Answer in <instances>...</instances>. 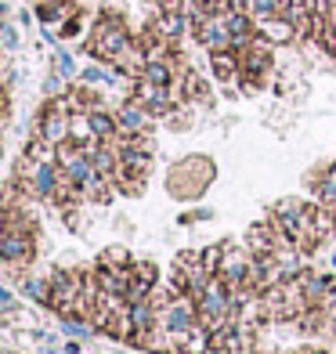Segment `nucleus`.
Segmentation results:
<instances>
[{
  "mask_svg": "<svg viewBox=\"0 0 336 354\" xmlns=\"http://www.w3.org/2000/svg\"><path fill=\"white\" fill-rule=\"evenodd\" d=\"M0 304H4V308L11 311V293H8V289H4V286H0Z\"/></svg>",
  "mask_w": 336,
  "mask_h": 354,
  "instance_id": "nucleus-30",
  "label": "nucleus"
},
{
  "mask_svg": "<svg viewBox=\"0 0 336 354\" xmlns=\"http://www.w3.org/2000/svg\"><path fill=\"white\" fill-rule=\"evenodd\" d=\"M22 289H26V297H33V300H40V304H51V286H47L44 279H29Z\"/></svg>",
  "mask_w": 336,
  "mask_h": 354,
  "instance_id": "nucleus-21",
  "label": "nucleus"
},
{
  "mask_svg": "<svg viewBox=\"0 0 336 354\" xmlns=\"http://www.w3.org/2000/svg\"><path fill=\"white\" fill-rule=\"evenodd\" d=\"M87 116H91V131H94V138H98V141H112V138L120 134L116 112H109L105 105H98V109H91Z\"/></svg>",
  "mask_w": 336,
  "mask_h": 354,
  "instance_id": "nucleus-16",
  "label": "nucleus"
},
{
  "mask_svg": "<svg viewBox=\"0 0 336 354\" xmlns=\"http://www.w3.org/2000/svg\"><path fill=\"white\" fill-rule=\"evenodd\" d=\"M257 33L268 37L275 47H290V44H297V29H293V22L286 19V15H268V19H261V22H257Z\"/></svg>",
  "mask_w": 336,
  "mask_h": 354,
  "instance_id": "nucleus-12",
  "label": "nucleus"
},
{
  "mask_svg": "<svg viewBox=\"0 0 336 354\" xmlns=\"http://www.w3.org/2000/svg\"><path fill=\"white\" fill-rule=\"evenodd\" d=\"M131 44H134V33L127 29V19L120 15L116 4H109V8L98 15V22H94V33L87 37L84 51H87L91 58L105 62V66H112V62H116V55L127 51Z\"/></svg>",
  "mask_w": 336,
  "mask_h": 354,
  "instance_id": "nucleus-1",
  "label": "nucleus"
},
{
  "mask_svg": "<svg viewBox=\"0 0 336 354\" xmlns=\"http://www.w3.org/2000/svg\"><path fill=\"white\" fill-rule=\"evenodd\" d=\"M271 221H275V228L290 239L297 250H315L318 239L311 232V206L300 203V199H279L271 206Z\"/></svg>",
  "mask_w": 336,
  "mask_h": 354,
  "instance_id": "nucleus-2",
  "label": "nucleus"
},
{
  "mask_svg": "<svg viewBox=\"0 0 336 354\" xmlns=\"http://www.w3.org/2000/svg\"><path fill=\"white\" fill-rule=\"evenodd\" d=\"M26 177H29V188H33L37 199H55L58 196V185H62V167L58 163H29L26 159Z\"/></svg>",
  "mask_w": 336,
  "mask_h": 354,
  "instance_id": "nucleus-8",
  "label": "nucleus"
},
{
  "mask_svg": "<svg viewBox=\"0 0 336 354\" xmlns=\"http://www.w3.org/2000/svg\"><path fill=\"white\" fill-rule=\"evenodd\" d=\"M80 33H84V11H73L66 22H62V29H58V37L62 40H76Z\"/></svg>",
  "mask_w": 336,
  "mask_h": 354,
  "instance_id": "nucleus-20",
  "label": "nucleus"
},
{
  "mask_svg": "<svg viewBox=\"0 0 336 354\" xmlns=\"http://www.w3.org/2000/svg\"><path fill=\"white\" fill-rule=\"evenodd\" d=\"M206 58H210L214 80H221L224 87H235V80L243 76V69H239V55L232 51V47H224V51H210Z\"/></svg>",
  "mask_w": 336,
  "mask_h": 354,
  "instance_id": "nucleus-13",
  "label": "nucleus"
},
{
  "mask_svg": "<svg viewBox=\"0 0 336 354\" xmlns=\"http://www.w3.org/2000/svg\"><path fill=\"white\" fill-rule=\"evenodd\" d=\"M214 177H217L214 159L188 156V159H181V163H174V170H170V177H167V188H170L174 199H199L203 188L210 185Z\"/></svg>",
  "mask_w": 336,
  "mask_h": 354,
  "instance_id": "nucleus-3",
  "label": "nucleus"
},
{
  "mask_svg": "<svg viewBox=\"0 0 336 354\" xmlns=\"http://www.w3.org/2000/svg\"><path fill=\"white\" fill-rule=\"evenodd\" d=\"M297 354H326V351H297Z\"/></svg>",
  "mask_w": 336,
  "mask_h": 354,
  "instance_id": "nucleus-32",
  "label": "nucleus"
},
{
  "mask_svg": "<svg viewBox=\"0 0 336 354\" xmlns=\"http://www.w3.org/2000/svg\"><path fill=\"white\" fill-rule=\"evenodd\" d=\"M181 87H185V102L188 105H214V94H210V84L196 73V69H181Z\"/></svg>",
  "mask_w": 336,
  "mask_h": 354,
  "instance_id": "nucleus-15",
  "label": "nucleus"
},
{
  "mask_svg": "<svg viewBox=\"0 0 336 354\" xmlns=\"http://www.w3.org/2000/svg\"><path fill=\"white\" fill-rule=\"evenodd\" d=\"M102 261H105V264H134V261H131V253H127L123 246H109Z\"/></svg>",
  "mask_w": 336,
  "mask_h": 354,
  "instance_id": "nucleus-24",
  "label": "nucleus"
},
{
  "mask_svg": "<svg viewBox=\"0 0 336 354\" xmlns=\"http://www.w3.org/2000/svg\"><path fill=\"white\" fill-rule=\"evenodd\" d=\"M311 232L318 243H326V239L336 232V210H329V206H311Z\"/></svg>",
  "mask_w": 336,
  "mask_h": 354,
  "instance_id": "nucleus-18",
  "label": "nucleus"
},
{
  "mask_svg": "<svg viewBox=\"0 0 336 354\" xmlns=\"http://www.w3.org/2000/svg\"><path fill=\"white\" fill-rule=\"evenodd\" d=\"M156 29L163 33L170 44H181L185 33H192V22H188V15L185 11H156Z\"/></svg>",
  "mask_w": 336,
  "mask_h": 354,
  "instance_id": "nucleus-14",
  "label": "nucleus"
},
{
  "mask_svg": "<svg viewBox=\"0 0 336 354\" xmlns=\"http://www.w3.org/2000/svg\"><path fill=\"white\" fill-rule=\"evenodd\" d=\"M199 322V304L196 297L188 293H174L163 308H159V326L167 333H181V329H192Z\"/></svg>",
  "mask_w": 336,
  "mask_h": 354,
  "instance_id": "nucleus-6",
  "label": "nucleus"
},
{
  "mask_svg": "<svg viewBox=\"0 0 336 354\" xmlns=\"http://www.w3.org/2000/svg\"><path fill=\"white\" fill-rule=\"evenodd\" d=\"M0 261L11 264V268H22V264L33 261V239H29L26 228H19V232L8 228L4 232V239H0Z\"/></svg>",
  "mask_w": 336,
  "mask_h": 354,
  "instance_id": "nucleus-9",
  "label": "nucleus"
},
{
  "mask_svg": "<svg viewBox=\"0 0 336 354\" xmlns=\"http://www.w3.org/2000/svg\"><path fill=\"white\" fill-rule=\"evenodd\" d=\"M250 268H253V250L243 243H224V253H221V268H217V279L228 286V289H243L246 279H250ZM250 289V286H246Z\"/></svg>",
  "mask_w": 336,
  "mask_h": 354,
  "instance_id": "nucleus-4",
  "label": "nucleus"
},
{
  "mask_svg": "<svg viewBox=\"0 0 336 354\" xmlns=\"http://www.w3.org/2000/svg\"><path fill=\"white\" fill-rule=\"evenodd\" d=\"M203 253V264H206V271L210 275H217V268H221V253H224V243H217V246H206V250H199Z\"/></svg>",
  "mask_w": 336,
  "mask_h": 354,
  "instance_id": "nucleus-22",
  "label": "nucleus"
},
{
  "mask_svg": "<svg viewBox=\"0 0 336 354\" xmlns=\"http://www.w3.org/2000/svg\"><path fill=\"white\" fill-rule=\"evenodd\" d=\"M55 73H62L66 80H73V76H76V62H73V55H69V51H58V55H55Z\"/></svg>",
  "mask_w": 336,
  "mask_h": 354,
  "instance_id": "nucleus-23",
  "label": "nucleus"
},
{
  "mask_svg": "<svg viewBox=\"0 0 336 354\" xmlns=\"http://www.w3.org/2000/svg\"><path fill=\"white\" fill-rule=\"evenodd\" d=\"M145 4H149V8H152V15H156V11H163V8L170 4V0H145Z\"/></svg>",
  "mask_w": 336,
  "mask_h": 354,
  "instance_id": "nucleus-28",
  "label": "nucleus"
},
{
  "mask_svg": "<svg viewBox=\"0 0 336 354\" xmlns=\"http://www.w3.org/2000/svg\"><path fill=\"white\" fill-rule=\"evenodd\" d=\"M152 112L141 105V102H134V98H127L120 109H116V123H120V134H145L149 127H152Z\"/></svg>",
  "mask_w": 336,
  "mask_h": 354,
  "instance_id": "nucleus-10",
  "label": "nucleus"
},
{
  "mask_svg": "<svg viewBox=\"0 0 336 354\" xmlns=\"http://www.w3.org/2000/svg\"><path fill=\"white\" fill-rule=\"evenodd\" d=\"M275 8H279V15H282L286 8H290V0H275Z\"/></svg>",
  "mask_w": 336,
  "mask_h": 354,
  "instance_id": "nucleus-31",
  "label": "nucleus"
},
{
  "mask_svg": "<svg viewBox=\"0 0 336 354\" xmlns=\"http://www.w3.org/2000/svg\"><path fill=\"white\" fill-rule=\"evenodd\" d=\"M250 354H261V351H250Z\"/></svg>",
  "mask_w": 336,
  "mask_h": 354,
  "instance_id": "nucleus-34",
  "label": "nucleus"
},
{
  "mask_svg": "<svg viewBox=\"0 0 336 354\" xmlns=\"http://www.w3.org/2000/svg\"><path fill=\"white\" fill-rule=\"evenodd\" d=\"M326 308H333V311H336V282H333V289H329V297H326Z\"/></svg>",
  "mask_w": 336,
  "mask_h": 354,
  "instance_id": "nucleus-29",
  "label": "nucleus"
},
{
  "mask_svg": "<svg viewBox=\"0 0 336 354\" xmlns=\"http://www.w3.org/2000/svg\"><path fill=\"white\" fill-rule=\"evenodd\" d=\"M192 37H196V44L206 55L232 47V33H228V26H224V15H206L199 26H192Z\"/></svg>",
  "mask_w": 336,
  "mask_h": 354,
  "instance_id": "nucleus-7",
  "label": "nucleus"
},
{
  "mask_svg": "<svg viewBox=\"0 0 336 354\" xmlns=\"http://www.w3.org/2000/svg\"><path fill=\"white\" fill-rule=\"evenodd\" d=\"M62 329H66L69 336H87L91 333L87 322H76V318H62Z\"/></svg>",
  "mask_w": 336,
  "mask_h": 354,
  "instance_id": "nucleus-26",
  "label": "nucleus"
},
{
  "mask_svg": "<svg viewBox=\"0 0 336 354\" xmlns=\"http://www.w3.org/2000/svg\"><path fill=\"white\" fill-rule=\"evenodd\" d=\"M329 22H333V26H336V11H333V15H329Z\"/></svg>",
  "mask_w": 336,
  "mask_h": 354,
  "instance_id": "nucleus-33",
  "label": "nucleus"
},
{
  "mask_svg": "<svg viewBox=\"0 0 336 354\" xmlns=\"http://www.w3.org/2000/svg\"><path fill=\"white\" fill-rule=\"evenodd\" d=\"M134 275L156 286V275H159V271H156V264H152V261H134Z\"/></svg>",
  "mask_w": 336,
  "mask_h": 354,
  "instance_id": "nucleus-25",
  "label": "nucleus"
},
{
  "mask_svg": "<svg viewBox=\"0 0 336 354\" xmlns=\"http://www.w3.org/2000/svg\"><path fill=\"white\" fill-rule=\"evenodd\" d=\"M196 221H210V210H196V214H185L178 224H196Z\"/></svg>",
  "mask_w": 336,
  "mask_h": 354,
  "instance_id": "nucleus-27",
  "label": "nucleus"
},
{
  "mask_svg": "<svg viewBox=\"0 0 336 354\" xmlns=\"http://www.w3.org/2000/svg\"><path fill=\"white\" fill-rule=\"evenodd\" d=\"M300 289H304V300H308V308H326V297L333 289V275H318V271H300Z\"/></svg>",
  "mask_w": 336,
  "mask_h": 354,
  "instance_id": "nucleus-11",
  "label": "nucleus"
},
{
  "mask_svg": "<svg viewBox=\"0 0 336 354\" xmlns=\"http://www.w3.org/2000/svg\"><path fill=\"white\" fill-rule=\"evenodd\" d=\"M26 159L29 163H58V145H51L47 138H33L29 141V149H26Z\"/></svg>",
  "mask_w": 336,
  "mask_h": 354,
  "instance_id": "nucleus-19",
  "label": "nucleus"
},
{
  "mask_svg": "<svg viewBox=\"0 0 336 354\" xmlns=\"http://www.w3.org/2000/svg\"><path fill=\"white\" fill-rule=\"evenodd\" d=\"M311 185H315V196H318V203L322 206H329V210H336V163L326 170H318L315 177H311Z\"/></svg>",
  "mask_w": 336,
  "mask_h": 354,
  "instance_id": "nucleus-17",
  "label": "nucleus"
},
{
  "mask_svg": "<svg viewBox=\"0 0 336 354\" xmlns=\"http://www.w3.org/2000/svg\"><path fill=\"white\" fill-rule=\"evenodd\" d=\"M69 123H73V109L66 102V94H58V98L44 105L40 120H37V134L47 138L51 145H62V141H69Z\"/></svg>",
  "mask_w": 336,
  "mask_h": 354,
  "instance_id": "nucleus-5",
  "label": "nucleus"
}]
</instances>
